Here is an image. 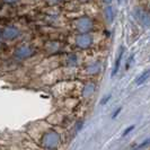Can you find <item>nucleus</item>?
I'll use <instances>...</instances> for the list:
<instances>
[{"mask_svg":"<svg viewBox=\"0 0 150 150\" xmlns=\"http://www.w3.org/2000/svg\"><path fill=\"white\" fill-rule=\"evenodd\" d=\"M137 18L144 27H150V11L146 9H138L137 10Z\"/></svg>","mask_w":150,"mask_h":150,"instance_id":"1","label":"nucleus"},{"mask_svg":"<svg viewBox=\"0 0 150 150\" xmlns=\"http://www.w3.org/2000/svg\"><path fill=\"white\" fill-rule=\"evenodd\" d=\"M123 54H124V47H121L120 52H119V55H117V58H116V60H115V63H114V68H113L112 75H111V77H112V78L117 75V72H119V70H120L121 62H122Z\"/></svg>","mask_w":150,"mask_h":150,"instance_id":"2","label":"nucleus"},{"mask_svg":"<svg viewBox=\"0 0 150 150\" xmlns=\"http://www.w3.org/2000/svg\"><path fill=\"white\" fill-rule=\"evenodd\" d=\"M150 77V68L149 69H147V70H144L141 75L139 76L138 78H137V80H135V83L138 85V86H140V85H142L148 79H149Z\"/></svg>","mask_w":150,"mask_h":150,"instance_id":"3","label":"nucleus"},{"mask_svg":"<svg viewBox=\"0 0 150 150\" xmlns=\"http://www.w3.org/2000/svg\"><path fill=\"white\" fill-rule=\"evenodd\" d=\"M148 146H150V137L149 138H147L146 140H143L142 142L140 143L137 148H135V150H140V149H143V148H146V147H148Z\"/></svg>","mask_w":150,"mask_h":150,"instance_id":"4","label":"nucleus"},{"mask_svg":"<svg viewBox=\"0 0 150 150\" xmlns=\"http://www.w3.org/2000/svg\"><path fill=\"white\" fill-rule=\"evenodd\" d=\"M134 128H135V125H130V127H128V128L124 130V132L122 133V137H127L130 132H132V131L134 130Z\"/></svg>","mask_w":150,"mask_h":150,"instance_id":"5","label":"nucleus"},{"mask_svg":"<svg viewBox=\"0 0 150 150\" xmlns=\"http://www.w3.org/2000/svg\"><path fill=\"white\" fill-rule=\"evenodd\" d=\"M121 112H122V107H119V108H117V110H116L115 112L113 113L112 119H116V117H117V115H119V114H120Z\"/></svg>","mask_w":150,"mask_h":150,"instance_id":"6","label":"nucleus"},{"mask_svg":"<svg viewBox=\"0 0 150 150\" xmlns=\"http://www.w3.org/2000/svg\"><path fill=\"white\" fill-rule=\"evenodd\" d=\"M133 58H134V54H132V55L128 59V62H127V67H125V69H129L130 64H131V63H132V61H133Z\"/></svg>","mask_w":150,"mask_h":150,"instance_id":"7","label":"nucleus"},{"mask_svg":"<svg viewBox=\"0 0 150 150\" xmlns=\"http://www.w3.org/2000/svg\"><path fill=\"white\" fill-rule=\"evenodd\" d=\"M111 97H112V95H107V96L105 97V99H103V100L100 102V105H105L106 103L110 100V98H111Z\"/></svg>","mask_w":150,"mask_h":150,"instance_id":"8","label":"nucleus"}]
</instances>
